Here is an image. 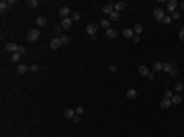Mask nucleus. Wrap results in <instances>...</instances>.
Returning a JSON list of instances; mask_svg holds the SVG:
<instances>
[{
	"mask_svg": "<svg viewBox=\"0 0 184 137\" xmlns=\"http://www.w3.org/2000/svg\"><path fill=\"white\" fill-rule=\"evenodd\" d=\"M4 49H6L10 55H12V53H25V51H27V47H25V45H19V43H6V45H4Z\"/></svg>",
	"mask_w": 184,
	"mask_h": 137,
	"instance_id": "obj_1",
	"label": "nucleus"
},
{
	"mask_svg": "<svg viewBox=\"0 0 184 137\" xmlns=\"http://www.w3.org/2000/svg\"><path fill=\"white\" fill-rule=\"evenodd\" d=\"M164 72H168L172 78H176V76H178V70H176V66H174L172 61H164Z\"/></svg>",
	"mask_w": 184,
	"mask_h": 137,
	"instance_id": "obj_2",
	"label": "nucleus"
},
{
	"mask_svg": "<svg viewBox=\"0 0 184 137\" xmlns=\"http://www.w3.org/2000/svg\"><path fill=\"white\" fill-rule=\"evenodd\" d=\"M137 72L141 74V76H143V78H147V80H153V72H151V70H149L147 66H139V68H137Z\"/></svg>",
	"mask_w": 184,
	"mask_h": 137,
	"instance_id": "obj_3",
	"label": "nucleus"
},
{
	"mask_svg": "<svg viewBox=\"0 0 184 137\" xmlns=\"http://www.w3.org/2000/svg\"><path fill=\"white\" fill-rule=\"evenodd\" d=\"M166 14H168V12H166L162 6H155V8H153V19H155L158 23H162V19H164Z\"/></svg>",
	"mask_w": 184,
	"mask_h": 137,
	"instance_id": "obj_4",
	"label": "nucleus"
},
{
	"mask_svg": "<svg viewBox=\"0 0 184 137\" xmlns=\"http://www.w3.org/2000/svg\"><path fill=\"white\" fill-rule=\"evenodd\" d=\"M39 37H41V33H39V29H31V31L27 33V41H31V43H35V41H39Z\"/></svg>",
	"mask_w": 184,
	"mask_h": 137,
	"instance_id": "obj_5",
	"label": "nucleus"
},
{
	"mask_svg": "<svg viewBox=\"0 0 184 137\" xmlns=\"http://www.w3.org/2000/svg\"><path fill=\"white\" fill-rule=\"evenodd\" d=\"M96 31H98V25H96V23L86 25V35H88L90 39H96Z\"/></svg>",
	"mask_w": 184,
	"mask_h": 137,
	"instance_id": "obj_6",
	"label": "nucleus"
},
{
	"mask_svg": "<svg viewBox=\"0 0 184 137\" xmlns=\"http://www.w3.org/2000/svg\"><path fill=\"white\" fill-rule=\"evenodd\" d=\"M178 6H180V2H176V0H168V6H166L168 14H174V12L178 10Z\"/></svg>",
	"mask_w": 184,
	"mask_h": 137,
	"instance_id": "obj_7",
	"label": "nucleus"
},
{
	"mask_svg": "<svg viewBox=\"0 0 184 137\" xmlns=\"http://www.w3.org/2000/svg\"><path fill=\"white\" fill-rule=\"evenodd\" d=\"M102 12L111 16V14L115 12V2H104V4H102Z\"/></svg>",
	"mask_w": 184,
	"mask_h": 137,
	"instance_id": "obj_8",
	"label": "nucleus"
},
{
	"mask_svg": "<svg viewBox=\"0 0 184 137\" xmlns=\"http://www.w3.org/2000/svg\"><path fill=\"white\" fill-rule=\"evenodd\" d=\"M72 25H74V21H72V16H68V19H61V23H59V27H61L63 31H68V29H72Z\"/></svg>",
	"mask_w": 184,
	"mask_h": 137,
	"instance_id": "obj_9",
	"label": "nucleus"
},
{
	"mask_svg": "<svg viewBox=\"0 0 184 137\" xmlns=\"http://www.w3.org/2000/svg\"><path fill=\"white\" fill-rule=\"evenodd\" d=\"M63 117H66V119H70V121H74V119L78 117V115H76V108H72V106H70V108H66V111H63Z\"/></svg>",
	"mask_w": 184,
	"mask_h": 137,
	"instance_id": "obj_10",
	"label": "nucleus"
},
{
	"mask_svg": "<svg viewBox=\"0 0 184 137\" xmlns=\"http://www.w3.org/2000/svg\"><path fill=\"white\" fill-rule=\"evenodd\" d=\"M125 8H127V2H125V0H119V2H115V12H119V14H121Z\"/></svg>",
	"mask_w": 184,
	"mask_h": 137,
	"instance_id": "obj_11",
	"label": "nucleus"
},
{
	"mask_svg": "<svg viewBox=\"0 0 184 137\" xmlns=\"http://www.w3.org/2000/svg\"><path fill=\"white\" fill-rule=\"evenodd\" d=\"M59 16H61V19H68V16H72V10H70V6H61V8H59Z\"/></svg>",
	"mask_w": 184,
	"mask_h": 137,
	"instance_id": "obj_12",
	"label": "nucleus"
},
{
	"mask_svg": "<svg viewBox=\"0 0 184 137\" xmlns=\"http://www.w3.org/2000/svg\"><path fill=\"white\" fill-rule=\"evenodd\" d=\"M45 25H47L45 16H37V19H35V29H41V27H45Z\"/></svg>",
	"mask_w": 184,
	"mask_h": 137,
	"instance_id": "obj_13",
	"label": "nucleus"
},
{
	"mask_svg": "<svg viewBox=\"0 0 184 137\" xmlns=\"http://www.w3.org/2000/svg\"><path fill=\"white\" fill-rule=\"evenodd\" d=\"M98 27H100V29H102V31L106 33V31L111 29V21H108V19H102V21L98 23Z\"/></svg>",
	"mask_w": 184,
	"mask_h": 137,
	"instance_id": "obj_14",
	"label": "nucleus"
},
{
	"mask_svg": "<svg viewBox=\"0 0 184 137\" xmlns=\"http://www.w3.org/2000/svg\"><path fill=\"white\" fill-rule=\"evenodd\" d=\"M49 47H51V49H59V47H61V39H59V37H53L51 43H49Z\"/></svg>",
	"mask_w": 184,
	"mask_h": 137,
	"instance_id": "obj_15",
	"label": "nucleus"
},
{
	"mask_svg": "<svg viewBox=\"0 0 184 137\" xmlns=\"http://www.w3.org/2000/svg\"><path fill=\"white\" fill-rule=\"evenodd\" d=\"M125 39H133L135 37V33H133V29H123V33H121Z\"/></svg>",
	"mask_w": 184,
	"mask_h": 137,
	"instance_id": "obj_16",
	"label": "nucleus"
},
{
	"mask_svg": "<svg viewBox=\"0 0 184 137\" xmlns=\"http://www.w3.org/2000/svg\"><path fill=\"white\" fill-rule=\"evenodd\" d=\"M151 70H153V72H162V70H164V61H162V59H158V61L153 64V68H151Z\"/></svg>",
	"mask_w": 184,
	"mask_h": 137,
	"instance_id": "obj_17",
	"label": "nucleus"
},
{
	"mask_svg": "<svg viewBox=\"0 0 184 137\" xmlns=\"http://www.w3.org/2000/svg\"><path fill=\"white\" fill-rule=\"evenodd\" d=\"M160 106H162V108H170V106H174V104H172V100H170V98H162Z\"/></svg>",
	"mask_w": 184,
	"mask_h": 137,
	"instance_id": "obj_18",
	"label": "nucleus"
},
{
	"mask_svg": "<svg viewBox=\"0 0 184 137\" xmlns=\"http://www.w3.org/2000/svg\"><path fill=\"white\" fill-rule=\"evenodd\" d=\"M21 57H23V53H12L10 55V61L12 64H21Z\"/></svg>",
	"mask_w": 184,
	"mask_h": 137,
	"instance_id": "obj_19",
	"label": "nucleus"
},
{
	"mask_svg": "<svg viewBox=\"0 0 184 137\" xmlns=\"http://www.w3.org/2000/svg\"><path fill=\"white\" fill-rule=\"evenodd\" d=\"M16 72H19V74H27V72H29V66H27V64H19Z\"/></svg>",
	"mask_w": 184,
	"mask_h": 137,
	"instance_id": "obj_20",
	"label": "nucleus"
},
{
	"mask_svg": "<svg viewBox=\"0 0 184 137\" xmlns=\"http://www.w3.org/2000/svg\"><path fill=\"white\" fill-rule=\"evenodd\" d=\"M133 33H135V35H141V33H143V25H141V23H135V27H133Z\"/></svg>",
	"mask_w": 184,
	"mask_h": 137,
	"instance_id": "obj_21",
	"label": "nucleus"
},
{
	"mask_svg": "<svg viewBox=\"0 0 184 137\" xmlns=\"http://www.w3.org/2000/svg\"><path fill=\"white\" fill-rule=\"evenodd\" d=\"M8 6H10V0H8V2H4V0H2V2H0V12L4 14V12L8 10Z\"/></svg>",
	"mask_w": 184,
	"mask_h": 137,
	"instance_id": "obj_22",
	"label": "nucleus"
},
{
	"mask_svg": "<svg viewBox=\"0 0 184 137\" xmlns=\"http://www.w3.org/2000/svg\"><path fill=\"white\" fill-rule=\"evenodd\" d=\"M117 35H119V33H117V29H113V27H111V29L106 31V37H108V39H115Z\"/></svg>",
	"mask_w": 184,
	"mask_h": 137,
	"instance_id": "obj_23",
	"label": "nucleus"
},
{
	"mask_svg": "<svg viewBox=\"0 0 184 137\" xmlns=\"http://www.w3.org/2000/svg\"><path fill=\"white\" fill-rule=\"evenodd\" d=\"M172 90L176 92V94H180V92L184 90V84H182V82H176V84H174V88H172Z\"/></svg>",
	"mask_w": 184,
	"mask_h": 137,
	"instance_id": "obj_24",
	"label": "nucleus"
},
{
	"mask_svg": "<svg viewBox=\"0 0 184 137\" xmlns=\"http://www.w3.org/2000/svg\"><path fill=\"white\" fill-rule=\"evenodd\" d=\"M182 100H184L182 94H174V96H172V104H180Z\"/></svg>",
	"mask_w": 184,
	"mask_h": 137,
	"instance_id": "obj_25",
	"label": "nucleus"
},
{
	"mask_svg": "<svg viewBox=\"0 0 184 137\" xmlns=\"http://www.w3.org/2000/svg\"><path fill=\"white\" fill-rule=\"evenodd\" d=\"M127 98H137V90L135 88H129L127 90Z\"/></svg>",
	"mask_w": 184,
	"mask_h": 137,
	"instance_id": "obj_26",
	"label": "nucleus"
},
{
	"mask_svg": "<svg viewBox=\"0 0 184 137\" xmlns=\"http://www.w3.org/2000/svg\"><path fill=\"white\" fill-rule=\"evenodd\" d=\"M170 16H172V21H180V19H182V10H176V12L170 14Z\"/></svg>",
	"mask_w": 184,
	"mask_h": 137,
	"instance_id": "obj_27",
	"label": "nucleus"
},
{
	"mask_svg": "<svg viewBox=\"0 0 184 137\" xmlns=\"http://www.w3.org/2000/svg\"><path fill=\"white\" fill-rule=\"evenodd\" d=\"M174 94H176V92L172 90V88H168V90L164 92V98H170V100H172V96H174Z\"/></svg>",
	"mask_w": 184,
	"mask_h": 137,
	"instance_id": "obj_28",
	"label": "nucleus"
},
{
	"mask_svg": "<svg viewBox=\"0 0 184 137\" xmlns=\"http://www.w3.org/2000/svg\"><path fill=\"white\" fill-rule=\"evenodd\" d=\"M27 6H29V8H37L39 2H37V0H27Z\"/></svg>",
	"mask_w": 184,
	"mask_h": 137,
	"instance_id": "obj_29",
	"label": "nucleus"
},
{
	"mask_svg": "<svg viewBox=\"0 0 184 137\" xmlns=\"http://www.w3.org/2000/svg\"><path fill=\"white\" fill-rule=\"evenodd\" d=\"M119 16H121L119 12H113V14L108 16V21H111V23H117V21H119Z\"/></svg>",
	"mask_w": 184,
	"mask_h": 137,
	"instance_id": "obj_30",
	"label": "nucleus"
},
{
	"mask_svg": "<svg viewBox=\"0 0 184 137\" xmlns=\"http://www.w3.org/2000/svg\"><path fill=\"white\" fill-rule=\"evenodd\" d=\"M170 23H172V16H170V14H166V16L162 19V25H170Z\"/></svg>",
	"mask_w": 184,
	"mask_h": 137,
	"instance_id": "obj_31",
	"label": "nucleus"
},
{
	"mask_svg": "<svg viewBox=\"0 0 184 137\" xmlns=\"http://www.w3.org/2000/svg\"><path fill=\"white\" fill-rule=\"evenodd\" d=\"M59 39H61V45H68L70 43V37L68 35H59Z\"/></svg>",
	"mask_w": 184,
	"mask_h": 137,
	"instance_id": "obj_32",
	"label": "nucleus"
},
{
	"mask_svg": "<svg viewBox=\"0 0 184 137\" xmlns=\"http://www.w3.org/2000/svg\"><path fill=\"white\" fill-rule=\"evenodd\" d=\"M84 113H86V108H84V106H76V115H78V117H82Z\"/></svg>",
	"mask_w": 184,
	"mask_h": 137,
	"instance_id": "obj_33",
	"label": "nucleus"
},
{
	"mask_svg": "<svg viewBox=\"0 0 184 137\" xmlns=\"http://www.w3.org/2000/svg\"><path fill=\"white\" fill-rule=\"evenodd\" d=\"M72 21H80V12L74 10V12H72Z\"/></svg>",
	"mask_w": 184,
	"mask_h": 137,
	"instance_id": "obj_34",
	"label": "nucleus"
},
{
	"mask_svg": "<svg viewBox=\"0 0 184 137\" xmlns=\"http://www.w3.org/2000/svg\"><path fill=\"white\" fill-rule=\"evenodd\" d=\"M29 72H33V74H37V72H39V66H29Z\"/></svg>",
	"mask_w": 184,
	"mask_h": 137,
	"instance_id": "obj_35",
	"label": "nucleus"
},
{
	"mask_svg": "<svg viewBox=\"0 0 184 137\" xmlns=\"http://www.w3.org/2000/svg\"><path fill=\"white\" fill-rule=\"evenodd\" d=\"M178 39L184 41V27H180V31H178Z\"/></svg>",
	"mask_w": 184,
	"mask_h": 137,
	"instance_id": "obj_36",
	"label": "nucleus"
},
{
	"mask_svg": "<svg viewBox=\"0 0 184 137\" xmlns=\"http://www.w3.org/2000/svg\"><path fill=\"white\" fill-rule=\"evenodd\" d=\"M61 31H63V29H61L59 25H53V33H61Z\"/></svg>",
	"mask_w": 184,
	"mask_h": 137,
	"instance_id": "obj_37",
	"label": "nucleus"
},
{
	"mask_svg": "<svg viewBox=\"0 0 184 137\" xmlns=\"http://www.w3.org/2000/svg\"><path fill=\"white\" fill-rule=\"evenodd\" d=\"M131 41H133V43H135V45H137L139 41H141V37H139V35H135V37H133V39H131Z\"/></svg>",
	"mask_w": 184,
	"mask_h": 137,
	"instance_id": "obj_38",
	"label": "nucleus"
},
{
	"mask_svg": "<svg viewBox=\"0 0 184 137\" xmlns=\"http://www.w3.org/2000/svg\"><path fill=\"white\" fill-rule=\"evenodd\" d=\"M180 8H182V12H184V2H180Z\"/></svg>",
	"mask_w": 184,
	"mask_h": 137,
	"instance_id": "obj_39",
	"label": "nucleus"
},
{
	"mask_svg": "<svg viewBox=\"0 0 184 137\" xmlns=\"http://www.w3.org/2000/svg\"><path fill=\"white\" fill-rule=\"evenodd\" d=\"M182 16H184V12H182Z\"/></svg>",
	"mask_w": 184,
	"mask_h": 137,
	"instance_id": "obj_40",
	"label": "nucleus"
}]
</instances>
